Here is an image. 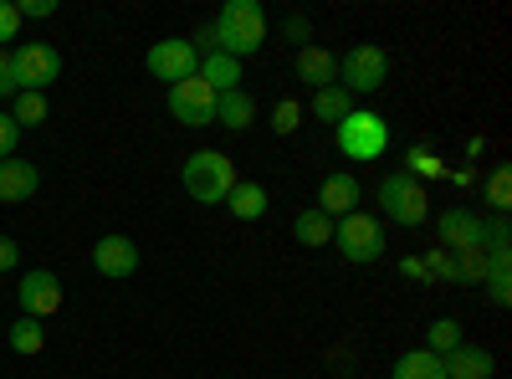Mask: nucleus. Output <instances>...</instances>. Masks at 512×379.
Segmentation results:
<instances>
[{"instance_id":"f257e3e1","label":"nucleus","mask_w":512,"mask_h":379,"mask_svg":"<svg viewBox=\"0 0 512 379\" xmlns=\"http://www.w3.org/2000/svg\"><path fill=\"white\" fill-rule=\"evenodd\" d=\"M210 31H216V52L246 62L267 47V11L262 0H226L221 16L210 21Z\"/></svg>"},{"instance_id":"f03ea898","label":"nucleus","mask_w":512,"mask_h":379,"mask_svg":"<svg viewBox=\"0 0 512 379\" xmlns=\"http://www.w3.org/2000/svg\"><path fill=\"white\" fill-rule=\"evenodd\" d=\"M333 139H338V154H344L349 164H374V159H384V149H390V123H384L374 108H354L333 129Z\"/></svg>"},{"instance_id":"7ed1b4c3","label":"nucleus","mask_w":512,"mask_h":379,"mask_svg":"<svg viewBox=\"0 0 512 379\" xmlns=\"http://www.w3.org/2000/svg\"><path fill=\"white\" fill-rule=\"evenodd\" d=\"M180 180H185V190H190L195 205H221V200L231 195V185H236V164H231L221 149H195V154L185 159Z\"/></svg>"},{"instance_id":"20e7f679","label":"nucleus","mask_w":512,"mask_h":379,"mask_svg":"<svg viewBox=\"0 0 512 379\" xmlns=\"http://www.w3.org/2000/svg\"><path fill=\"white\" fill-rule=\"evenodd\" d=\"M374 200H379V210L395 226H425V221H431V195H425V185L410 180L405 170L400 175H384L379 190H374Z\"/></svg>"},{"instance_id":"39448f33","label":"nucleus","mask_w":512,"mask_h":379,"mask_svg":"<svg viewBox=\"0 0 512 379\" xmlns=\"http://www.w3.org/2000/svg\"><path fill=\"white\" fill-rule=\"evenodd\" d=\"M62 77V52L47 41H21L11 47V82L16 93H47V82Z\"/></svg>"},{"instance_id":"423d86ee","label":"nucleus","mask_w":512,"mask_h":379,"mask_svg":"<svg viewBox=\"0 0 512 379\" xmlns=\"http://www.w3.org/2000/svg\"><path fill=\"white\" fill-rule=\"evenodd\" d=\"M384 77H390V52L384 47H349L338 57V88L349 98H369L384 88Z\"/></svg>"},{"instance_id":"0eeeda50","label":"nucleus","mask_w":512,"mask_h":379,"mask_svg":"<svg viewBox=\"0 0 512 379\" xmlns=\"http://www.w3.org/2000/svg\"><path fill=\"white\" fill-rule=\"evenodd\" d=\"M333 246L344 251V262H359V267H369V262H379L384 257V226H379V216H364V210H354V216H344V221H333Z\"/></svg>"},{"instance_id":"6e6552de","label":"nucleus","mask_w":512,"mask_h":379,"mask_svg":"<svg viewBox=\"0 0 512 379\" xmlns=\"http://www.w3.org/2000/svg\"><path fill=\"white\" fill-rule=\"evenodd\" d=\"M144 67H149L154 82H169V88H175V82H185V77L200 72V52L190 47V36H164V41H154V47H149Z\"/></svg>"},{"instance_id":"1a4fd4ad","label":"nucleus","mask_w":512,"mask_h":379,"mask_svg":"<svg viewBox=\"0 0 512 379\" xmlns=\"http://www.w3.org/2000/svg\"><path fill=\"white\" fill-rule=\"evenodd\" d=\"M164 103H169V118L185 123V129H210V123H216V93L200 82V72L185 77V82H175Z\"/></svg>"},{"instance_id":"9d476101","label":"nucleus","mask_w":512,"mask_h":379,"mask_svg":"<svg viewBox=\"0 0 512 379\" xmlns=\"http://www.w3.org/2000/svg\"><path fill=\"white\" fill-rule=\"evenodd\" d=\"M16 298H21V313L47 323L57 308H62V277L52 267H31L21 282H16Z\"/></svg>"},{"instance_id":"9b49d317","label":"nucleus","mask_w":512,"mask_h":379,"mask_svg":"<svg viewBox=\"0 0 512 379\" xmlns=\"http://www.w3.org/2000/svg\"><path fill=\"white\" fill-rule=\"evenodd\" d=\"M93 272L108 277V282L134 277V272H139V246L128 241V236H118V231L98 236V241H93Z\"/></svg>"},{"instance_id":"f8f14e48","label":"nucleus","mask_w":512,"mask_h":379,"mask_svg":"<svg viewBox=\"0 0 512 379\" xmlns=\"http://www.w3.org/2000/svg\"><path fill=\"white\" fill-rule=\"evenodd\" d=\"M359 200H364V190H359V175H349V170H333V175L323 180V190H318V210H323L328 221L354 216Z\"/></svg>"},{"instance_id":"ddd939ff","label":"nucleus","mask_w":512,"mask_h":379,"mask_svg":"<svg viewBox=\"0 0 512 379\" xmlns=\"http://www.w3.org/2000/svg\"><path fill=\"white\" fill-rule=\"evenodd\" d=\"M41 190V170L31 159H0V205H21Z\"/></svg>"},{"instance_id":"4468645a","label":"nucleus","mask_w":512,"mask_h":379,"mask_svg":"<svg viewBox=\"0 0 512 379\" xmlns=\"http://www.w3.org/2000/svg\"><path fill=\"white\" fill-rule=\"evenodd\" d=\"M477 236H482V216H472L466 205H456V210L441 216V251H466V246H477Z\"/></svg>"},{"instance_id":"2eb2a0df","label":"nucleus","mask_w":512,"mask_h":379,"mask_svg":"<svg viewBox=\"0 0 512 379\" xmlns=\"http://www.w3.org/2000/svg\"><path fill=\"white\" fill-rule=\"evenodd\" d=\"M297 82H308L313 93L318 88H333V82H338V57L328 47H318V41H313V47H303V52H297Z\"/></svg>"},{"instance_id":"dca6fc26","label":"nucleus","mask_w":512,"mask_h":379,"mask_svg":"<svg viewBox=\"0 0 512 379\" xmlns=\"http://www.w3.org/2000/svg\"><path fill=\"white\" fill-rule=\"evenodd\" d=\"M221 205L231 210L236 221H262L272 200H267V185H256V180H236V185H231V195H226Z\"/></svg>"},{"instance_id":"f3484780","label":"nucleus","mask_w":512,"mask_h":379,"mask_svg":"<svg viewBox=\"0 0 512 379\" xmlns=\"http://www.w3.org/2000/svg\"><path fill=\"white\" fill-rule=\"evenodd\" d=\"M200 82L210 93H236L241 88V62L236 57H226V52H210V57H200Z\"/></svg>"},{"instance_id":"a211bd4d","label":"nucleus","mask_w":512,"mask_h":379,"mask_svg":"<svg viewBox=\"0 0 512 379\" xmlns=\"http://www.w3.org/2000/svg\"><path fill=\"white\" fill-rule=\"evenodd\" d=\"M216 123H221V129H231V134L251 129V123H256V98H251L246 88L221 93V98H216Z\"/></svg>"},{"instance_id":"6ab92c4d","label":"nucleus","mask_w":512,"mask_h":379,"mask_svg":"<svg viewBox=\"0 0 512 379\" xmlns=\"http://www.w3.org/2000/svg\"><path fill=\"white\" fill-rule=\"evenodd\" d=\"M492 354L477 344H461L456 354H446V379H492Z\"/></svg>"},{"instance_id":"aec40b11","label":"nucleus","mask_w":512,"mask_h":379,"mask_svg":"<svg viewBox=\"0 0 512 379\" xmlns=\"http://www.w3.org/2000/svg\"><path fill=\"white\" fill-rule=\"evenodd\" d=\"M390 379H446V359H436L431 349H405L395 359Z\"/></svg>"},{"instance_id":"412c9836","label":"nucleus","mask_w":512,"mask_h":379,"mask_svg":"<svg viewBox=\"0 0 512 379\" xmlns=\"http://www.w3.org/2000/svg\"><path fill=\"white\" fill-rule=\"evenodd\" d=\"M482 287H487V298H492L497 308L512 303V251H487V277H482Z\"/></svg>"},{"instance_id":"4be33fe9","label":"nucleus","mask_w":512,"mask_h":379,"mask_svg":"<svg viewBox=\"0 0 512 379\" xmlns=\"http://www.w3.org/2000/svg\"><path fill=\"white\" fill-rule=\"evenodd\" d=\"M308 108H313V118H318V123H333V129H338V123H344V118L354 113V98L333 82V88H318V93H313V103H308Z\"/></svg>"},{"instance_id":"5701e85b","label":"nucleus","mask_w":512,"mask_h":379,"mask_svg":"<svg viewBox=\"0 0 512 379\" xmlns=\"http://www.w3.org/2000/svg\"><path fill=\"white\" fill-rule=\"evenodd\" d=\"M292 236H297V246H333V221L323 216L318 205H308L303 216L292 221Z\"/></svg>"},{"instance_id":"b1692460","label":"nucleus","mask_w":512,"mask_h":379,"mask_svg":"<svg viewBox=\"0 0 512 379\" xmlns=\"http://www.w3.org/2000/svg\"><path fill=\"white\" fill-rule=\"evenodd\" d=\"M6 344H11L21 359H31V354H41V349H47V328H41L36 318H26V313H21V318L6 328Z\"/></svg>"},{"instance_id":"393cba45","label":"nucleus","mask_w":512,"mask_h":379,"mask_svg":"<svg viewBox=\"0 0 512 379\" xmlns=\"http://www.w3.org/2000/svg\"><path fill=\"white\" fill-rule=\"evenodd\" d=\"M461 344H466V333H461V323H456V318H436L431 328H425V349H431L436 359L456 354Z\"/></svg>"},{"instance_id":"a878e982","label":"nucleus","mask_w":512,"mask_h":379,"mask_svg":"<svg viewBox=\"0 0 512 379\" xmlns=\"http://www.w3.org/2000/svg\"><path fill=\"white\" fill-rule=\"evenodd\" d=\"M482 277H487V251H477V246L451 251V282H461V287H477Z\"/></svg>"},{"instance_id":"bb28decb","label":"nucleus","mask_w":512,"mask_h":379,"mask_svg":"<svg viewBox=\"0 0 512 379\" xmlns=\"http://www.w3.org/2000/svg\"><path fill=\"white\" fill-rule=\"evenodd\" d=\"M11 118H16V129H36V123H47V93H16L11 98Z\"/></svg>"},{"instance_id":"cd10ccee","label":"nucleus","mask_w":512,"mask_h":379,"mask_svg":"<svg viewBox=\"0 0 512 379\" xmlns=\"http://www.w3.org/2000/svg\"><path fill=\"white\" fill-rule=\"evenodd\" d=\"M487 205H492V216L507 221V210H512V170L507 164H497V170L487 175Z\"/></svg>"},{"instance_id":"c85d7f7f","label":"nucleus","mask_w":512,"mask_h":379,"mask_svg":"<svg viewBox=\"0 0 512 379\" xmlns=\"http://www.w3.org/2000/svg\"><path fill=\"white\" fill-rule=\"evenodd\" d=\"M405 164H410L405 175H410V180H420V185H425V180H441V175H446V164H441V159H436L431 149H425V144H410Z\"/></svg>"},{"instance_id":"c756f323","label":"nucleus","mask_w":512,"mask_h":379,"mask_svg":"<svg viewBox=\"0 0 512 379\" xmlns=\"http://www.w3.org/2000/svg\"><path fill=\"white\" fill-rule=\"evenodd\" d=\"M272 129H277L282 139L303 129V103H292V98H277V108H272Z\"/></svg>"},{"instance_id":"7c9ffc66","label":"nucleus","mask_w":512,"mask_h":379,"mask_svg":"<svg viewBox=\"0 0 512 379\" xmlns=\"http://www.w3.org/2000/svg\"><path fill=\"white\" fill-rule=\"evenodd\" d=\"M277 31H282V36L292 41L297 52H303V47H313V21H308V16H287V21H282Z\"/></svg>"},{"instance_id":"2f4dec72","label":"nucleus","mask_w":512,"mask_h":379,"mask_svg":"<svg viewBox=\"0 0 512 379\" xmlns=\"http://www.w3.org/2000/svg\"><path fill=\"white\" fill-rule=\"evenodd\" d=\"M21 31V11H16V0H0V52H6V41H16Z\"/></svg>"},{"instance_id":"473e14b6","label":"nucleus","mask_w":512,"mask_h":379,"mask_svg":"<svg viewBox=\"0 0 512 379\" xmlns=\"http://www.w3.org/2000/svg\"><path fill=\"white\" fill-rule=\"evenodd\" d=\"M16 144H21V129L11 113H0V159H16Z\"/></svg>"},{"instance_id":"72a5a7b5","label":"nucleus","mask_w":512,"mask_h":379,"mask_svg":"<svg viewBox=\"0 0 512 379\" xmlns=\"http://www.w3.org/2000/svg\"><path fill=\"white\" fill-rule=\"evenodd\" d=\"M16 11H21V21H26V16H31V21H47V16H57V0H21Z\"/></svg>"},{"instance_id":"f704fd0d","label":"nucleus","mask_w":512,"mask_h":379,"mask_svg":"<svg viewBox=\"0 0 512 379\" xmlns=\"http://www.w3.org/2000/svg\"><path fill=\"white\" fill-rule=\"evenodd\" d=\"M425 277H446V282H451V251L436 246L431 257H425Z\"/></svg>"},{"instance_id":"c9c22d12","label":"nucleus","mask_w":512,"mask_h":379,"mask_svg":"<svg viewBox=\"0 0 512 379\" xmlns=\"http://www.w3.org/2000/svg\"><path fill=\"white\" fill-rule=\"evenodd\" d=\"M16 267H21V246L0 231V272H16Z\"/></svg>"},{"instance_id":"e433bc0d","label":"nucleus","mask_w":512,"mask_h":379,"mask_svg":"<svg viewBox=\"0 0 512 379\" xmlns=\"http://www.w3.org/2000/svg\"><path fill=\"white\" fill-rule=\"evenodd\" d=\"M0 98H16V82H11V52H0Z\"/></svg>"},{"instance_id":"4c0bfd02","label":"nucleus","mask_w":512,"mask_h":379,"mask_svg":"<svg viewBox=\"0 0 512 379\" xmlns=\"http://www.w3.org/2000/svg\"><path fill=\"white\" fill-rule=\"evenodd\" d=\"M400 272H405V277H415V282H431V277H425V262H420V257H405V262H400Z\"/></svg>"}]
</instances>
